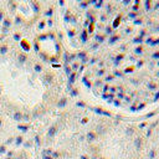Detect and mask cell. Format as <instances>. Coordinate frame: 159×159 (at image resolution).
Wrapping results in <instances>:
<instances>
[{"mask_svg":"<svg viewBox=\"0 0 159 159\" xmlns=\"http://www.w3.org/2000/svg\"><path fill=\"white\" fill-rule=\"evenodd\" d=\"M65 40L87 91L142 112L159 102V0H60Z\"/></svg>","mask_w":159,"mask_h":159,"instance_id":"cell-1","label":"cell"}]
</instances>
